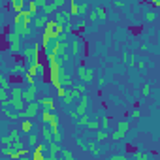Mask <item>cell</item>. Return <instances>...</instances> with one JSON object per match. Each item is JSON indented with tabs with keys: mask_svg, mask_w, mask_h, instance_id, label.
Instances as JSON below:
<instances>
[{
	"mask_svg": "<svg viewBox=\"0 0 160 160\" xmlns=\"http://www.w3.org/2000/svg\"><path fill=\"white\" fill-rule=\"evenodd\" d=\"M98 140H107V132H98Z\"/></svg>",
	"mask_w": 160,
	"mask_h": 160,
	"instance_id": "24",
	"label": "cell"
},
{
	"mask_svg": "<svg viewBox=\"0 0 160 160\" xmlns=\"http://www.w3.org/2000/svg\"><path fill=\"white\" fill-rule=\"evenodd\" d=\"M32 122H30V119H23V122H21V130L25 132V134H30L32 132Z\"/></svg>",
	"mask_w": 160,
	"mask_h": 160,
	"instance_id": "7",
	"label": "cell"
},
{
	"mask_svg": "<svg viewBox=\"0 0 160 160\" xmlns=\"http://www.w3.org/2000/svg\"><path fill=\"white\" fill-rule=\"evenodd\" d=\"M23 2H25V0H11V6H13V10H15V11L23 10Z\"/></svg>",
	"mask_w": 160,
	"mask_h": 160,
	"instance_id": "14",
	"label": "cell"
},
{
	"mask_svg": "<svg viewBox=\"0 0 160 160\" xmlns=\"http://www.w3.org/2000/svg\"><path fill=\"white\" fill-rule=\"evenodd\" d=\"M72 49H74V55H77V53H79V41H74Z\"/></svg>",
	"mask_w": 160,
	"mask_h": 160,
	"instance_id": "23",
	"label": "cell"
},
{
	"mask_svg": "<svg viewBox=\"0 0 160 160\" xmlns=\"http://www.w3.org/2000/svg\"><path fill=\"white\" fill-rule=\"evenodd\" d=\"M87 106H89V98H87V94H85V96L81 98V104H79V107H77V115H83V113H85Z\"/></svg>",
	"mask_w": 160,
	"mask_h": 160,
	"instance_id": "8",
	"label": "cell"
},
{
	"mask_svg": "<svg viewBox=\"0 0 160 160\" xmlns=\"http://www.w3.org/2000/svg\"><path fill=\"white\" fill-rule=\"evenodd\" d=\"M62 156H64L66 160H72V158H74V155H72L70 151H62Z\"/></svg>",
	"mask_w": 160,
	"mask_h": 160,
	"instance_id": "22",
	"label": "cell"
},
{
	"mask_svg": "<svg viewBox=\"0 0 160 160\" xmlns=\"http://www.w3.org/2000/svg\"><path fill=\"white\" fill-rule=\"evenodd\" d=\"M109 122H111V119H109V117H106V119H104V128H107Z\"/></svg>",
	"mask_w": 160,
	"mask_h": 160,
	"instance_id": "29",
	"label": "cell"
},
{
	"mask_svg": "<svg viewBox=\"0 0 160 160\" xmlns=\"http://www.w3.org/2000/svg\"><path fill=\"white\" fill-rule=\"evenodd\" d=\"M34 94H36V85H30L29 90H23V102H32Z\"/></svg>",
	"mask_w": 160,
	"mask_h": 160,
	"instance_id": "3",
	"label": "cell"
},
{
	"mask_svg": "<svg viewBox=\"0 0 160 160\" xmlns=\"http://www.w3.org/2000/svg\"><path fill=\"white\" fill-rule=\"evenodd\" d=\"M137 158H140V160H147V155H143V152H137V155H136Z\"/></svg>",
	"mask_w": 160,
	"mask_h": 160,
	"instance_id": "30",
	"label": "cell"
},
{
	"mask_svg": "<svg viewBox=\"0 0 160 160\" xmlns=\"http://www.w3.org/2000/svg\"><path fill=\"white\" fill-rule=\"evenodd\" d=\"M8 137H10V141H15L17 137H19V132H17V130H15V132H11V134H10Z\"/></svg>",
	"mask_w": 160,
	"mask_h": 160,
	"instance_id": "21",
	"label": "cell"
},
{
	"mask_svg": "<svg viewBox=\"0 0 160 160\" xmlns=\"http://www.w3.org/2000/svg\"><path fill=\"white\" fill-rule=\"evenodd\" d=\"M92 70H90V68H79V77L83 79V81H90L92 79Z\"/></svg>",
	"mask_w": 160,
	"mask_h": 160,
	"instance_id": "4",
	"label": "cell"
},
{
	"mask_svg": "<svg viewBox=\"0 0 160 160\" xmlns=\"http://www.w3.org/2000/svg\"><path fill=\"white\" fill-rule=\"evenodd\" d=\"M36 111H38V104L30 102V106L26 107V111H19V117H21V119H30V117L36 115Z\"/></svg>",
	"mask_w": 160,
	"mask_h": 160,
	"instance_id": "2",
	"label": "cell"
},
{
	"mask_svg": "<svg viewBox=\"0 0 160 160\" xmlns=\"http://www.w3.org/2000/svg\"><path fill=\"white\" fill-rule=\"evenodd\" d=\"M29 141H30V145H34V147H36V143H38V137H36V136H34V134H32Z\"/></svg>",
	"mask_w": 160,
	"mask_h": 160,
	"instance_id": "25",
	"label": "cell"
},
{
	"mask_svg": "<svg viewBox=\"0 0 160 160\" xmlns=\"http://www.w3.org/2000/svg\"><path fill=\"white\" fill-rule=\"evenodd\" d=\"M87 126L90 130H96V128H98V122H87Z\"/></svg>",
	"mask_w": 160,
	"mask_h": 160,
	"instance_id": "26",
	"label": "cell"
},
{
	"mask_svg": "<svg viewBox=\"0 0 160 160\" xmlns=\"http://www.w3.org/2000/svg\"><path fill=\"white\" fill-rule=\"evenodd\" d=\"M128 128H130V124L126 122V121H121L119 124H117V130L111 134V140H115V141H119V140H122L124 136H126V132H128Z\"/></svg>",
	"mask_w": 160,
	"mask_h": 160,
	"instance_id": "1",
	"label": "cell"
},
{
	"mask_svg": "<svg viewBox=\"0 0 160 160\" xmlns=\"http://www.w3.org/2000/svg\"><path fill=\"white\" fill-rule=\"evenodd\" d=\"M0 87H2V89H6V90H8V87H10V83L2 77V74H0Z\"/></svg>",
	"mask_w": 160,
	"mask_h": 160,
	"instance_id": "20",
	"label": "cell"
},
{
	"mask_svg": "<svg viewBox=\"0 0 160 160\" xmlns=\"http://www.w3.org/2000/svg\"><path fill=\"white\" fill-rule=\"evenodd\" d=\"M87 121H89V119H87V115L83 113V115H81V119H79V124H87Z\"/></svg>",
	"mask_w": 160,
	"mask_h": 160,
	"instance_id": "27",
	"label": "cell"
},
{
	"mask_svg": "<svg viewBox=\"0 0 160 160\" xmlns=\"http://www.w3.org/2000/svg\"><path fill=\"white\" fill-rule=\"evenodd\" d=\"M132 117H134V119H137V117H140V111L134 109V111H132Z\"/></svg>",
	"mask_w": 160,
	"mask_h": 160,
	"instance_id": "32",
	"label": "cell"
},
{
	"mask_svg": "<svg viewBox=\"0 0 160 160\" xmlns=\"http://www.w3.org/2000/svg\"><path fill=\"white\" fill-rule=\"evenodd\" d=\"M96 17L106 19V17H107V10H106V8H102V6H98V8H96Z\"/></svg>",
	"mask_w": 160,
	"mask_h": 160,
	"instance_id": "11",
	"label": "cell"
},
{
	"mask_svg": "<svg viewBox=\"0 0 160 160\" xmlns=\"http://www.w3.org/2000/svg\"><path fill=\"white\" fill-rule=\"evenodd\" d=\"M23 100V89H19V87H15L13 89V100Z\"/></svg>",
	"mask_w": 160,
	"mask_h": 160,
	"instance_id": "13",
	"label": "cell"
},
{
	"mask_svg": "<svg viewBox=\"0 0 160 160\" xmlns=\"http://www.w3.org/2000/svg\"><path fill=\"white\" fill-rule=\"evenodd\" d=\"M11 106L15 107V109H19V111H23V100H19V98L13 100V98H11Z\"/></svg>",
	"mask_w": 160,
	"mask_h": 160,
	"instance_id": "17",
	"label": "cell"
},
{
	"mask_svg": "<svg viewBox=\"0 0 160 160\" xmlns=\"http://www.w3.org/2000/svg\"><path fill=\"white\" fill-rule=\"evenodd\" d=\"M36 26H45V23H47V15H41V17H34V21H32Z\"/></svg>",
	"mask_w": 160,
	"mask_h": 160,
	"instance_id": "9",
	"label": "cell"
},
{
	"mask_svg": "<svg viewBox=\"0 0 160 160\" xmlns=\"http://www.w3.org/2000/svg\"><path fill=\"white\" fill-rule=\"evenodd\" d=\"M36 4L40 6V8H44V6H45V0H36Z\"/></svg>",
	"mask_w": 160,
	"mask_h": 160,
	"instance_id": "31",
	"label": "cell"
},
{
	"mask_svg": "<svg viewBox=\"0 0 160 160\" xmlns=\"http://www.w3.org/2000/svg\"><path fill=\"white\" fill-rule=\"evenodd\" d=\"M45 11V15H49V13H53V11H57V8H55V4H45L44 8H41Z\"/></svg>",
	"mask_w": 160,
	"mask_h": 160,
	"instance_id": "12",
	"label": "cell"
},
{
	"mask_svg": "<svg viewBox=\"0 0 160 160\" xmlns=\"http://www.w3.org/2000/svg\"><path fill=\"white\" fill-rule=\"evenodd\" d=\"M44 149H45V145H36V149H34V152H32V158L34 160H44L45 156H44Z\"/></svg>",
	"mask_w": 160,
	"mask_h": 160,
	"instance_id": "5",
	"label": "cell"
},
{
	"mask_svg": "<svg viewBox=\"0 0 160 160\" xmlns=\"http://www.w3.org/2000/svg\"><path fill=\"white\" fill-rule=\"evenodd\" d=\"M83 90H85V85H79V87H72V89H70V92H72V96L75 98V96L83 94Z\"/></svg>",
	"mask_w": 160,
	"mask_h": 160,
	"instance_id": "10",
	"label": "cell"
},
{
	"mask_svg": "<svg viewBox=\"0 0 160 160\" xmlns=\"http://www.w3.org/2000/svg\"><path fill=\"white\" fill-rule=\"evenodd\" d=\"M38 10H41L40 6L36 4V0H30V4H29V11H32V13H36Z\"/></svg>",
	"mask_w": 160,
	"mask_h": 160,
	"instance_id": "16",
	"label": "cell"
},
{
	"mask_svg": "<svg viewBox=\"0 0 160 160\" xmlns=\"http://www.w3.org/2000/svg\"><path fill=\"white\" fill-rule=\"evenodd\" d=\"M81 2H87V0H81Z\"/></svg>",
	"mask_w": 160,
	"mask_h": 160,
	"instance_id": "33",
	"label": "cell"
},
{
	"mask_svg": "<svg viewBox=\"0 0 160 160\" xmlns=\"http://www.w3.org/2000/svg\"><path fill=\"white\" fill-rule=\"evenodd\" d=\"M40 104H41V106H44L45 109L55 111V102H53V98H49V96H45L44 100H40Z\"/></svg>",
	"mask_w": 160,
	"mask_h": 160,
	"instance_id": "6",
	"label": "cell"
},
{
	"mask_svg": "<svg viewBox=\"0 0 160 160\" xmlns=\"http://www.w3.org/2000/svg\"><path fill=\"white\" fill-rule=\"evenodd\" d=\"M53 4H55V8H60V6H62V4H64V0H55V2H53Z\"/></svg>",
	"mask_w": 160,
	"mask_h": 160,
	"instance_id": "28",
	"label": "cell"
},
{
	"mask_svg": "<svg viewBox=\"0 0 160 160\" xmlns=\"http://www.w3.org/2000/svg\"><path fill=\"white\" fill-rule=\"evenodd\" d=\"M79 10H77V2H72L70 4V11H68V15H77Z\"/></svg>",
	"mask_w": 160,
	"mask_h": 160,
	"instance_id": "15",
	"label": "cell"
},
{
	"mask_svg": "<svg viewBox=\"0 0 160 160\" xmlns=\"http://www.w3.org/2000/svg\"><path fill=\"white\" fill-rule=\"evenodd\" d=\"M77 10H79L81 15H85V13L89 11V8H87V4H85V2H83V4H77Z\"/></svg>",
	"mask_w": 160,
	"mask_h": 160,
	"instance_id": "18",
	"label": "cell"
},
{
	"mask_svg": "<svg viewBox=\"0 0 160 160\" xmlns=\"http://www.w3.org/2000/svg\"><path fill=\"white\" fill-rule=\"evenodd\" d=\"M44 137H45V140H47V141H51V140H53V134H51V128H45V130H44Z\"/></svg>",
	"mask_w": 160,
	"mask_h": 160,
	"instance_id": "19",
	"label": "cell"
}]
</instances>
